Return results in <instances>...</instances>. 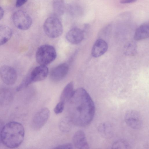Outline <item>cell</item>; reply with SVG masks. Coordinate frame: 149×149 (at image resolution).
Masks as SVG:
<instances>
[{
	"mask_svg": "<svg viewBox=\"0 0 149 149\" xmlns=\"http://www.w3.org/2000/svg\"><path fill=\"white\" fill-rule=\"evenodd\" d=\"M56 57V53L54 47L47 44L42 45L38 48L36 56L38 63L46 66L53 61Z\"/></svg>",
	"mask_w": 149,
	"mask_h": 149,
	"instance_id": "3957f363",
	"label": "cell"
},
{
	"mask_svg": "<svg viewBox=\"0 0 149 149\" xmlns=\"http://www.w3.org/2000/svg\"><path fill=\"white\" fill-rule=\"evenodd\" d=\"M137 0H120V2L122 4H127L135 2Z\"/></svg>",
	"mask_w": 149,
	"mask_h": 149,
	"instance_id": "cb8c5ba5",
	"label": "cell"
},
{
	"mask_svg": "<svg viewBox=\"0 0 149 149\" xmlns=\"http://www.w3.org/2000/svg\"><path fill=\"white\" fill-rule=\"evenodd\" d=\"M24 136V130L20 123L12 121L3 126L0 134L1 140L8 148L18 147L22 143Z\"/></svg>",
	"mask_w": 149,
	"mask_h": 149,
	"instance_id": "7a4b0ae2",
	"label": "cell"
},
{
	"mask_svg": "<svg viewBox=\"0 0 149 149\" xmlns=\"http://www.w3.org/2000/svg\"><path fill=\"white\" fill-rule=\"evenodd\" d=\"M72 123L68 117L64 118L62 119L60 122L59 128L63 132H68L70 130Z\"/></svg>",
	"mask_w": 149,
	"mask_h": 149,
	"instance_id": "d6986e66",
	"label": "cell"
},
{
	"mask_svg": "<svg viewBox=\"0 0 149 149\" xmlns=\"http://www.w3.org/2000/svg\"><path fill=\"white\" fill-rule=\"evenodd\" d=\"M67 102L68 117L72 123L85 126L91 122L95 113V104L84 88H80L74 91Z\"/></svg>",
	"mask_w": 149,
	"mask_h": 149,
	"instance_id": "6da1fadb",
	"label": "cell"
},
{
	"mask_svg": "<svg viewBox=\"0 0 149 149\" xmlns=\"http://www.w3.org/2000/svg\"><path fill=\"white\" fill-rule=\"evenodd\" d=\"M28 0H16L15 6L17 7H19L24 4Z\"/></svg>",
	"mask_w": 149,
	"mask_h": 149,
	"instance_id": "603a6c76",
	"label": "cell"
},
{
	"mask_svg": "<svg viewBox=\"0 0 149 149\" xmlns=\"http://www.w3.org/2000/svg\"><path fill=\"white\" fill-rule=\"evenodd\" d=\"M13 34L11 29L6 25L0 26V46L7 42L11 38Z\"/></svg>",
	"mask_w": 149,
	"mask_h": 149,
	"instance_id": "9a60e30c",
	"label": "cell"
},
{
	"mask_svg": "<svg viewBox=\"0 0 149 149\" xmlns=\"http://www.w3.org/2000/svg\"><path fill=\"white\" fill-rule=\"evenodd\" d=\"M4 14V10L3 8L0 6V20L3 18Z\"/></svg>",
	"mask_w": 149,
	"mask_h": 149,
	"instance_id": "d4e9b609",
	"label": "cell"
},
{
	"mask_svg": "<svg viewBox=\"0 0 149 149\" xmlns=\"http://www.w3.org/2000/svg\"><path fill=\"white\" fill-rule=\"evenodd\" d=\"M43 29L46 34L51 38L60 36L63 31L61 21L55 16L50 17L46 19L44 24Z\"/></svg>",
	"mask_w": 149,
	"mask_h": 149,
	"instance_id": "277c9868",
	"label": "cell"
},
{
	"mask_svg": "<svg viewBox=\"0 0 149 149\" xmlns=\"http://www.w3.org/2000/svg\"><path fill=\"white\" fill-rule=\"evenodd\" d=\"M50 115V111L47 108L40 109L33 118L31 123L32 128L35 130L40 129L47 122Z\"/></svg>",
	"mask_w": 149,
	"mask_h": 149,
	"instance_id": "ba28073f",
	"label": "cell"
},
{
	"mask_svg": "<svg viewBox=\"0 0 149 149\" xmlns=\"http://www.w3.org/2000/svg\"><path fill=\"white\" fill-rule=\"evenodd\" d=\"M65 103L60 101L56 104L54 109V111L56 114L61 113L63 111Z\"/></svg>",
	"mask_w": 149,
	"mask_h": 149,
	"instance_id": "44dd1931",
	"label": "cell"
},
{
	"mask_svg": "<svg viewBox=\"0 0 149 149\" xmlns=\"http://www.w3.org/2000/svg\"><path fill=\"white\" fill-rule=\"evenodd\" d=\"M130 146L126 141L119 139L113 142L111 146V148H130Z\"/></svg>",
	"mask_w": 149,
	"mask_h": 149,
	"instance_id": "ffe728a7",
	"label": "cell"
},
{
	"mask_svg": "<svg viewBox=\"0 0 149 149\" xmlns=\"http://www.w3.org/2000/svg\"><path fill=\"white\" fill-rule=\"evenodd\" d=\"M149 36V25L146 22L140 25L136 29L134 36V39L136 40H143Z\"/></svg>",
	"mask_w": 149,
	"mask_h": 149,
	"instance_id": "5bb4252c",
	"label": "cell"
},
{
	"mask_svg": "<svg viewBox=\"0 0 149 149\" xmlns=\"http://www.w3.org/2000/svg\"><path fill=\"white\" fill-rule=\"evenodd\" d=\"M100 134L103 137L109 138L111 137L113 134V130L111 125L108 123L104 122L100 123L97 127Z\"/></svg>",
	"mask_w": 149,
	"mask_h": 149,
	"instance_id": "2e32d148",
	"label": "cell"
},
{
	"mask_svg": "<svg viewBox=\"0 0 149 149\" xmlns=\"http://www.w3.org/2000/svg\"><path fill=\"white\" fill-rule=\"evenodd\" d=\"M13 18L14 25L20 30H27L32 24V20L30 16L22 10H18L15 12Z\"/></svg>",
	"mask_w": 149,
	"mask_h": 149,
	"instance_id": "8992f818",
	"label": "cell"
},
{
	"mask_svg": "<svg viewBox=\"0 0 149 149\" xmlns=\"http://www.w3.org/2000/svg\"><path fill=\"white\" fill-rule=\"evenodd\" d=\"M48 72V69L46 65H40L33 70L23 79V83L27 87L33 83L43 80L47 77Z\"/></svg>",
	"mask_w": 149,
	"mask_h": 149,
	"instance_id": "5b68a950",
	"label": "cell"
},
{
	"mask_svg": "<svg viewBox=\"0 0 149 149\" xmlns=\"http://www.w3.org/2000/svg\"><path fill=\"white\" fill-rule=\"evenodd\" d=\"M84 37V33L82 30L77 28H74L70 30L67 33L66 38L67 40L73 44L80 43Z\"/></svg>",
	"mask_w": 149,
	"mask_h": 149,
	"instance_id": "8fae6325",
	"label": "cell"
},
{
	"mask_svg": "<svg viewBox=\"0 0 149 149\" xmlns=\"http://www.w3.org/2000/svg\"><path fill=\"white\" fill-rule=\"evenodd\" d=\"M15 69L8 65H3L0 68V77L2 81L6 85L11 86L15 83L17 78Z\"/></svg>",
	"mask_w": 149,
	"mask_h": 149,
	"instance_id": "9c48e42d",
	"label": "cell"
},
{
	"mask_svg": "<svg viewBox=\"0 0 149 149\" xmlns=\"http://www.w3.org/2000/svg\"><path fill=\"white\" fill-rule=\"evenodd\" d=\"M74 146L77 149H88L89 145L84 132L82 130L77 131L72 139Z\"/></svg>",
	"mask_w": 149,
	"mask_h": 149,
	"instance_id": "7c38bea8",
	"label": "cell"
},
{
	"mask_svg": "<svg viewBox=\"0 0 149 149\" xmlns=\"http://www.w3.org/2000/svg\"><path fill=\"white\" fill-rule=\"evenodd\" d=\"M74 91L72 82L68 83L63 89L60 97V101L65 103L67 102L72 96Z\"/></svg>",
	"mask_w": 149,
	"mask_h": 149,
	"instance_id": "e0dca14e",
	"label": "cell"
},
{
	"mask_svg": "<svg viewBox=\"0 0 149 149\" xmlns=\"http://www.w3.org/2000/svg\"><path fill=\"white\" fill-rule=\"evenodd\" d=\"M52 5L55 16H61L64 14L65 6L64 0H53Z\"/></svg>",
	"mask_w": 149,
	"mask_h": 149,
	"instance_id": "ac0fdd59",
	"label": "cell"
},
{
	"mask_svg": "<svg viewBox=\"0 0 149 149\" xmlns=\"http://www.w3.org/2000/svg\"><path fill=\"white\" fill-rule=\"evenodd\" d=\"M73 145L70 143H68L59 145L54 148L58 149H72Z\"/></svg>",
	"mask_w": 149,
	"mask_h": 149,
	"instance_id": "7402d4cb",
	"label": "cell"
},
{
	"mask_svg": "<svg viewBox=\"0 0 149 149\" xmlns=\"http://www.w3.org/2000/svg\"><path fill=\"white\" fill-rule=\"evenodd\" d=\"M108 45L103 40H97L94 44L91 51L92 56L95 57H97L103 55L107 50Z\"/></svg>",
	"mask_w": 149,
	"mask_h": 149,
	"instance_id": "4fadbf2b",
	"label": "cell"
},
{
	"mask_svg": "<svg viewBox=\"0 0 149 149\" xmlns=\"http://www.w3.org/2000/svg\"><path fill=\"white\" fill-rule=\"evenodd\" d=\"M124 119L127 125L132 129H139L143 126L142 118L140 113L136 111L128 110L125 113Z\"/></svg>",
	"mask_w": 149,
	"mask_h": 149,
	"instance_id": "52a82bcc",
	"label": "cell"
},
{
	"mask_svg": "<svg viewBox=\"0 0 149 149\" xmlns=\"http://www.w3.org/2000/svg\"><path fill=\"white\" fill-rule=\"evenodd\" d=\"M68 70L69 66L67 64H60L51 70L50 74V78L54 81H59L65 77Z\"/></svg>",
	"mask_w": 149,
	"mask_h": 149,
	"instance_id": "30bf717a",
	"label": "cell"
}]
</instances>
